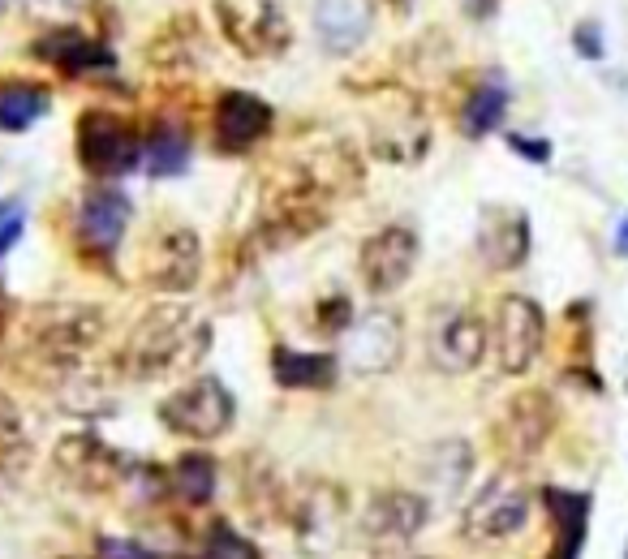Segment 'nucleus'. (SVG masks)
<instances>
[{"mask_svg":"<svg viewBox=\"0 0 628 559\" xmlns=\"http://www.w3.org/2000/svg\"><path fill=\"white\" fill-rule=\"evenodd\" d=\"M211 323L185 301H160L134 323L130 340L121 344V370L130 379L155 383V379H173L190 375L194 366H203V357L211 349Z\"/></svg>","mask_w":628,"mask_h":559,"instance_id":"obj_1","label":"nucleus"},{"mask_svg":"<svg viewBox=\"0 0 628 559\" xmlns=\"http://www.w3.org/2000/svg\"><path fill=\"white\" fill-rule=\"evenodd\" d=\"M237 418V405H233V392L220 383V379H190L185 387H177L173 396L160 405V422L173 430V435H185V439H220L228 435V426Z\"/></svg>","mask_w":628,"mask_h":559,"instance_id":"obj_2","label":"nucleus"},{"mask_svg":"<svg viewBox=\"0 0 628 559\" xmlns=\"http://www.w3.org/2000/svg\"><path fill=\"white\" fill-rule=\"evenodd\" d=\"M216 18L224 39L241 56H280L293 43V26L280 0H216Z\"/></svg>","mask_w":628,"mask_h":559,"instance_id":"obj_3","label":"nucleus"},{"mask_svg":"<svg viewBox=\"0 0 628 559\" xmlns=\"http://www.w3.org/2000/svg\"><path fill=\"white\" fill-rule=\"evenodd\" d=\"M138 271L155 293H190L198 276H203V246H198L194 228L185 224L155 228L147 246H142Z\"/></svg>","mask_w":628,"mask_h":559,"instance_id":"obj_4","label":"nucleus"},{"mask_svg":"<svg viewBox=\"0 0 628 559\" xmlns=\"http://www.w3.org/2000/svg\"><path fill=\"white\" fill-rule=\"evenodd\" d=\"M530 521V495L517 473H495L478 486V495L465 504L461 534L469 542H499Z\"/></svg>","mask_w":628,"mask_h":559,"instance_id":"obj_5","label":"nucleus"},{"mask_svg":"<svg viewBox=\"0 0 628 559\" xmlns=\"http://www.w3.org/2000/svg\"><path fill=\"white\" fill-rule=\"evenodd\" d=\"M289 521L302 551L310 555L336 551L340 534H345V491L327 478H306L289 495Z\"/></svg>","mask_w":628,"mask_h":559,"instance_id":"obj_6","label":"nucleus"},{"mask_svg":"<svg viewBox=\"0 0 628 559\" xmlns=\"http://www.w3.org/2000/svg\"><path fill=\"white\" fill-rule=\"evenodd\" d=\"M370 142L375 155L388 164H418L431 142V125L418 99H409L405 91H383V112L370 117Z\"/></svg>","mask_w":628,"mask_h":559,"instance_id":"obj_7","label":"nucleus"},{"mask_svg":"<svg viewBox=\"0 0 628 559\" xmlns=\"http://www.w3.org/2000/svg\"><path fill=\"white\" fill-rule=\"evenodd\" d=\"M542 340H547V319H542V306L534 297L508 293L499 297L495 306V357L504 375H525L538 353Z\"/></svg>","mask_w":628,"mask_h":559,"instance_id":"obj_8","label":"nucleus"},{"mask_svg":"<svg viewBox=\"0 0 628 559\" xmlns=\"http://www.w3.org/2000/svg\"><path fill=\"white\" fill-rule=\"evenodd\" d=\"M405 357V323L388 306H370L358 314L345 340V366L353 375H388Z\"/></svg>","mask_w":628,"mask_h":559,"instance_id":"obj_9","label":"nucleus"},{"mask_svg":"<svg viewBox=\"0 0 628 559\" xmlns=\"http://www.w3.org/2000/svg\"><path fill=\"white\" fill-rule=\"evenodd\" d=\"M431 521V499L418 491H379L362 508V538L375 551H405Z\"/></svg>","mask_w":628,"mask_h":559,"instance_id":"obj_10","label":"nucleus"},{"mask_svg":"<svg viewBox=\"0 0 628 559\" xmlns=\"http://www.w3.org/2000/svg\"><path fill=\"white\" fill-rule=\"evenodd\" d=\"M418 254H422V241L409 224H388L379 228L375 237H366V246L358 254V271H362V284L375 297H388L396 293L401 284L413 276L418 267Z\"/></svg>","mask_w":628,"mask_h":559,"instance_id":"obj_11","label":"nucleus"},{"mask_svg":"<svg viewBox=\"0 0 628 559\" xmlns=\"http://www.w3.org/2000/svg\"><path fill=\"white\" fill-rule=\"evenodd\" d=\"M138 138L134 129L108 117V112H82L78 121V155L82 164H87V172H95V177H121V172L138 168Z\"/></svg>","mask_w":628,"mask_h":559,"instance_id":"obj_12","label":"nucleus"},{"mask_svg":"<svg viewBox=\"0 0 628 559\" xmlns=\"http://www.w3.org/2000/svg\"><path fill=\"white\" fill-rule=\"evenodd\" d=\"M52 461L69 482L78 486V491H91V495L117 491V486L125 482V473H130L121 456L95 435H65L61 443H56Z\"/></svg>","mask_w":628,"mask_h":559,"instance_id":"obj_13","label":"nucleus"},{"mask_svg":"<svg viewBox=\"0 0 628 559\" xmlns=\"http://www.w3.org/2000/svg\"><path fill=\"white\" fill-rule=\"evenodd\" d=\"M35 344L56 362H69L82 349L104 336V314L95 306H44L35 310V327H31Z\"/></svg>","mask_w":628,"mask_h":559,"instance_id":"obj_14","label":"nucleus"},{"mask_svg":"<svg viewBox=\"0 0 628 559\" xmlns=\"http://www.w3.org/2000/svg\"><path fill=\"white\" fill-rule=\"evenodd\" d=\"M478 258L491 271H517L530 258V215L495 203L478 220Z\"/></svg>","mask_w":628,"mask_h":559,"instance_id":"obj_15","label":"nucleus"},{"mask_svg":"<svg viewBox=\"0 0 628 559\" xmlns=\"http://www.w3.org/2000/svg\"><path fill=\"white\" fill-rule=\"evenodd\" d=\"M431 362L444 370V375H469L482 353H487V327H482L474 314L465 310H452L444 319H435L431 327Z\"/></svg>","mask_w":628,"mask_h":559,"instance_id":"obj_16","label":"nucleus"},{"mask_svg":"<svg viewBox=\"0 0 628 559\" xmlns=\"http://www.w3.org/2000/svg\"><path fill=\"white\" fill-rule=\"evenodd\" d=\"M130 215H134V207L121 190H112V185H104V190H87L82 211H78V241L91 254H112L121 246L125 228H130Z\"/></svg>","mask_w":628,"mask_h":559,"instance_id":"obj_17","label":"nucleus"},{"mask_svg":"<svg viewBox=\"0 0 628 559\" xmlns=\"http://www.w3.org/2000/svg\"><path fill=\"white\" fill-rule=\"evenodd\" d=\"M495 430H499V448H504L508 456H534L542 443L551 439L555 409L542 392H525L504 409V418H499Z\"/></svg>","mask_w":628,"mask_h":559,"instance_id":"obj_18","label":"nucleus"},{"mask_svg":"<svg viewBox=\"0 0 628 559\" xmlns=\"http://www.w3.org/2000/svg\"><path fill=\"white\" fill-rule=\"evenodd\" d=\"M370 22H375L370 0H314V31L332 56L358 52L370 35Z\"/></svg>","mask_w":628,"mask_h":559,"instance_id":"obj_19","label":"nucleus"},{"mask_svg":"<svg viewBox=\"0 0 628 559\" xmlns=\"http://www.w3.org/2000/svg\"><path fill=\"white\" fill-rule=\"evenodd\" d=\"M271 129V108L250 91H224L216 104V142L220 151H246Z\"/></svg>","mask_w":628,"mask_h":559,"instance_id":"obj_20","label":"nucleus"},{"mask_svg":"<svg viewBox=\"0 0 628 559\" xmlns=\"http://www.w3.org/2000/svg\"><path fill=\"white\" fill-rule=\"evenodd\" d=\"M469 473H474V448H469L465 439H444L422 456V478L435 491L439 504H452V499L465 491Z\"/></svg>","mask_w":628,"mask_h":559,"instance_id":"obj_21","label":"nucleus"},{"mask_svg":"<svg viewBox=\"0 0 628 559\" xmlns=\"http://www.w3.org/2000/svg\"><path fill=\"white\" fill-rule=\"evenodd\" d=\"M547 512L555 521V551L551 559H577L581 542H585V521H590V495L564 491V486H551L547 491Z\"/></svg>","mask_w":628,"mask_h":559,"instance_id":"obj_22","label":"nucleus"},{"mask_svg":"<svg viewBox=\"0 0 628 559\" xmlns=\"http://www.w3.org/2000/svg\"><path fill=\"white\" fill-rule=\"evenodd\" d=\"M35 52H44L48 61H56L69 74H87V69H112V52L104 43H91L78 31H52L35 43Z\"/></svg>","mask_w":628,"mask_h":559,"instance_id":"obj_23","label":"nucleus"},{"mask_svg":"<svg viewBox=\"0 0 628 559\" xmlns=\"http://www.w3.org/2000/svg\"><path fill=\"white\" fill-rule=\"evenodd\" d=\"M271 379L280 387H332L336 383V357L276 349L271 353Z\"/></svg>","mask_w":628,"mask_h":559,"instance_id":"obj_24","label":"nucleus"},{"mask_svg":"<svg viewBox=\"0 0 628 559\" xmlns=\"http://www.w3.org/2000/svg\"><path fill=\"white\" fill-rule=\"evenodd\" d=\"M216 478H220V465L211 461L203 452H185L177 456L173 473H168V486H173V495L185 499L190 508H203L211 495H216Z\"/></svg>","mask_w":628,"mask_h":559,"instance_id":"obj_25","label":"nucleus"},{"mask_svg":"<svg viewBox=\"0 0 628 559\" xmlns=\"http://www.w3.org/2000/svg\"><path fill=\"white\" fill-rule=\"evenodd\" d=\"M138 164L151 172V177H177L190 164V138L177 134V129H155V134L142 142Z\"/></svg>","mask_w":628,"mask_h":559,"instance_id":"obj_26","label":"nucleus"},{"mask_svg":"<svg viewBox=\"0 0 628 559\" xmlns=\"http://www.w3.org/2000/svg\"><path fill=\"white\" fill-rule=\"evenodd\" d=\"M504 108H508V91H504V86H495V82L478 86V91L469 95L465 112H461V125H465V134H469V138H482V134H491V129H495L499 121H504Z\"/></svg>","mask_w":628,"mask_h":559,"instance_id":"obj_27","label":"nucleus"},{"mask_svg":"<svg viewBox=\"0 0 628 559\" xmlns=\"http://www.w3.org/2000/svg\"><path fill=\"white\" fill-rule=\"evenodd\" d=\"M44 108H48V95L39 91V86H5V91H0V129L22 134Z\"/></svg>","mask_w":628,"mask_h":559,"instance_id":"obj_28","label":"nucleus"},{"mask_svg":"<svg viewBox=\"0 0 628 559\" xmlns=\"http://www.w3.org/2000/svg\"><path fill=\"white\" fill-rule=\"evenodd\" d=\"M26 448H31V439H26V426L18 418V409H13L9 396H0V461H22Z\"/></svg>","mask_w":628,"mask_h":559,"instance_id":"obj_29","label":"nucleus"},{"mask_svg":"<svg viewBox=\"0 0 628 559\" xmlns=\"http://www.w3.org/2000/svg\"><path fill=\"white\" fill-rule=\"evenodd\" d=\"M203 559H259V551L241 534H233L228 525H211L203 542Z\"/></svg>","mask_w":628,"mask_h":559,"instance_id":"obj_30","label":"nucleus"},{"mask_svg":"<svg viewBox=\"0 0 628 559\" xmlns=\"http://www.w3.org/2000/svg\"><path fill=\"white\" fill-rule=\"evenodd\" d=\"M91 0H26V9L35 13V18H48V22H61V18H74L82 13Z\"/></svg>","mask_w":628,"mask_h":559,"instance_id":"obj_31","label":"nucleus"},{"mask_svg":"<svg viewBox=\"0 0 628 559\" xmlns=\"http://www.w3.org/2000/svg\"><path fill=\"white\" fill-rule=\"evenodd\" d=\"M99 555L104 559H160L155 551L142 547V542H125V538H104L99 542Z\"/></svg>","mask_w":628,"mask_h":559,"instance_id":"obj_32","label":"nucleus"},{"mask_svg":"<svg viewBox=\"0 0 628 559\" xmlns=\"http://www.w3.org/2000/svg\"><path fill=\"white\" fill-rule=\"evenodd\" d=\"M573 39H577V52L581 56H590V61L603 56V31H598V22H581Z\"/></svg>","mask_w":628,"mask_h":559,"instance_id":"obj_33","label":"nucleus"},{"mask_svg":"<svg viewBox=\"0 0 628 559\" xmlns=\"http://www.w3.org/2000/svg\"><path fill=\"white\" fill-rule=\"evenodd\" d=\"M512 147H517V151H525L534 164H547V160H551V147H547V142H534V138H521V134H512Z\"/></svg>","mask_w":628,"mask_h":559,"instance_id":"obj_34","label":"nucleus"},{"mask_svg":"<svg viewBox=\"0 0 628 559\" xmlns=\"http://www.w3.org/2000/svg\"><path fill=\"white\" fill-rule=\"evenodd\" d=\"M18 237H22V211H13L9 220L0 224V254H5V250L13 246V241H18Z\"/></svg>","mask_w":628,"mask_h":559,"instance_id":"obj_35","label":"nucleus"},{"mask_svg":"<svg viewBox=\"0 0 628 559\" xmlns=\"http://www.w3.org/2000/svg\"><path fill=\"white\" fill-rule=\"evenodd\" d=\"M616 254L628 258V220H620V228H616Z\"/></svg>","mask_w":628,"mask_h":559,"instance_id":"obj_36","label":"nucleus"},{"mask_svg":"<svg viewBox=\"0 0 628 559\" xmlns=\"http://www.w3.org/2000/svg\"><path fill=\"white\" fill-rule=\"evenodd\" d=\"M388 5H396V9H405V5H409V0H388Z\"/></svg>","mask_w":628,"mask_h":559,"instance_id":"obj_37","label":"nucleus"},{"mask_svg":"<svg viewBox=\"0 0 628 559\" xmlns=\"http://www.w3.org/2000/svg\"><path fill=\"white\" fill-rule=\"evenodd\" d=\"M5 5H9V0H0V9H5Z\"/></svg>","mask_w":628,"mask_h":559,"instance_id":"obj_38","label":"nucleus"}]
</instances>
